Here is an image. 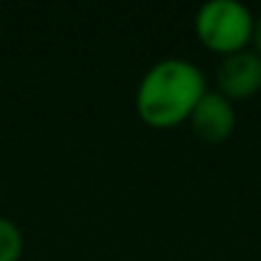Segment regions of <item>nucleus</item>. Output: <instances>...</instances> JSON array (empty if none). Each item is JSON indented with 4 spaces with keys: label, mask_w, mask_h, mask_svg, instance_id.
Masks as SVG:
<instances>
[{
    "label": "nucleus",
    "mask_w": 261,
    "mask_h": 261,
    "mask_svg": "<svg viewBox=\"0 0 261 261\" xmlns=\"http://www.w3.org/2000/svg\"><path fill=\"white\" fill-rule=\"evenodd\" d=\"M253 44H256V54L261 57V18H258L256 26H253Z\"/></svg>",
    "instance_id": "6"
},
{
    "label": "nucleus",
    "mask_w": 261,
    "mask_h": 261,
    "mask_svg": "<svg viewBox=\"0 0 261 261\" xmlns=\"http://www.w3.org/2000/svg\"><path fill=\"white\" fill-rule=\"evenodd\" d=\"M205 92V77L195 64L164 59L144 74L136 92V110L151 128H174L190 120Z\"/></svg>",
    "instance_id": "1"
},
{
    "label": "nucleus",
    "mask_w": 261,
    "mask_h": 261,
    "mask_svg": "<svg viewBox=\"0 0 261 261\" xmlns=\"http://www.w3.org/2000/svg\"><path fill=\"white\" fill-rule=\"evenodd\" d=\"M23 251V236L18 225L8 218H0V261H18Z\"/></svg>",
    "instance_id": "5"
},
{
    "label": "nucleus",
    "mask_w": 261,
    "mask_h": 261,
    "mask_svg": "<svg viewBox=\"0 0 261 261\" xmlns=\"http://www.w3.org/2000/svg\"><path fill=\"white\" fill-rule=\"evenodd\" d=\"M253 16L238 0H210L197 11L195 31L205 49L218 54H236L253 41Z\"/></svg>",
    "instance_id": "2"
},
{
    "label": "nucleus",
    "mask_w": 261,
    "mask_h": 261,
    "mask_svg": "<svg viewBox=\"0 0 261 261\" xmlns=\"http://www.w3.org/2000/svg\"><path fill=\"white\" fill-rule=\"evenodd\" d=\"M218 92L228 100H246L261 90V57L256 51L228 54L215 74Z\"/></svg>",
    "instance_id": "3"
},
{
    "label": "nucleus",
    "mask_w": 261,
    "mask_h": 261,
    "mask_svg": "<svg viewBox=\"0 0 261 261\" xmlns=\"http://www.w3.org/2000/svg\"><path fill=\"white\" fill-rule=\"evenodd\" d=\"M190 125L202 144H223L236 128V110L220 92H205L190 115Z\"/></svg>",
    "instance_id": "4"
}]
</instances>
